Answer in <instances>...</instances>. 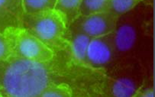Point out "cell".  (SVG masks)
<instances>
[{
	"label": "cell",
	"instance_id": "obj_14",
	"mask_svg": "<svg viewBox=\"0 0 155 97\" xmlns=\"http://www.w3.org/2000/svg\"><path fill=\"white\" fill-rule=\"evenodd\" d=\"M109 0H82L80 15L107 12Z\"/></svg>",
	"mask_w": 155,
	"mask_h": 97
},
{
	"label": "cell",
	"instance_id": "obj_2",
	"mask_svg": "<svg viewBox=\"0 0 155 97\" xmlns=\"http://www.w3.org/2000/svg\"><path fill=\"white\" fill-rule=\"evenodd\" d=\"M144 84V70L137 58L122 60L103 71L102 96L135 97Z\"/></svg>",
	"mask_w": 155,
	"mask_h": 97
},
{
	"label": "cell",
	"instance_id": "obj_7",
	"mask_svg": "<svg viewBox=\"0 0 155 97\" xmlns=\"http://www.w3.org/2000/svg\"><path fill=\"white\" fill-rule=\"evenodd\" d=\"M118 17L108 12L79 15L69 26V29L80 31L91 38L103 36L115 30Z\"/></svg>",
	"mask_w": 155,
	"mask_h": 97
},
{
	"label": "cell",
	"instance_id": "obj_8",
	"mask_svg": "<svg viewBox=\"0 0 155 97\" xmlns=\"http://www.w3.org/2000/svg\"><path fill=\"white\" fill-rule=\"evenodd\" d=\"M22 0H0V33L22 27Z\"/></svg>",
	"mask_w": 155,
	"mask_h": 97
},
{
	"label": "cell",
	"instance_id": "obj_4",
	"mask_svg": "<svg viewBox=\"0 0 155 97\" xmlns=\"http://www.w3.org/2000/svg\"><path fill=\"white\" fill-rule=\"evenodd\" d=\"M143 25L141 15L133 9L118 17L112 32L116 62L136 58L135 54L141 43Z\"/></svg>",
	"mask_w": 155,
	"mask_h": 97
},
{
	"label": "cell",
	"instance_id": "obj_15",
	"mask_svg": "<svg viewBox=\"0 0 155 97\" xmlns=\"http://www.w3.org/2000/svg\"><path fill=\"white\" fill-rule=\"evenodd\" d=\"M13 54L12 42L6 33H0V61L6 60Z\"/></svg>",
	"mask_w": 155,
	"mask_h": 97
},
{
	"label": "cell",
	"instance_id": "obj_5",
	"mask_svg": "<svg viewBox=\"0 0 155 97\" xmlns=\"http://www.w3.org/2000/svg\"><path fill=\"white\" fill-rule=\"evenodd\" d=\"M5 33L12 42L14 55L39 63L48 62L56 55L58 51L51 49L25 28H11Z\"/></svg>",
	"mask_w": 155,
	"mask_h": 97
},
{
	"label": "cell",
	"instance_id": "obj_3",
	"mask_svg": "<svg viewBox=\"0 0 155 97\" xmlns=\"http://www.w3.org/2000/svg\"><path fill=\"white\" fill-rule=\"evenodd\" d=\"M22 28L33 34L54 51H70L68 28L62 16L54 9L24 14Z\"/></svg>",
	"mask_w": 155,
	"mask_h": 97
},
{
	"label": "cell",
	"instance_id": "obj_11",
	"mask_svg": "<svg viewBox=\"0 0 155 97\" xmlns=\"http://www.w3.org/2000/svg\"><path fill=\"white\" fill-rule=\"evenodd\" d=\"M73 84L69 83H53L47 86L41 93L40 97H71L77 95Z\"/></svg>",
	"mask_w": 155,
	"mask_h": 97
},
{
	"label": "cell",
	"instance_id": "obj_1",
	"mask_svg": "<svg viewBox=\"0 0 155 97\" xmlns=\"http://www.w3.org/2000/svg\"><path fill=\"white\" fill-rule=\"evenodd\" d=\"M102 78V72L81 64L64 50L57 51L54 59L45 63L12 54L0 61V95L40 97L48 86L64 82L97 95Z\"/></svg>",
	"mask_w": 155,
	"mask_h": 97
},
{
	"label": "cell",
	"instance_id": "obj_16",
	"mask_svg": "<svg viewBox=\"0 0 155 97\" xmlns=\"http://www.w3.org/2000/svg\"><path fill=\"white\" fill-rule=\"evenodd\" d=\"M154 96V88L153 86H145L144 84L136 94L135 97H153Z\"/></svg>",
	"mask_w": 155,
	"mask_h": 97
},
{
	"label": "cell",
	"instance_id": "obj_9",
	"mask_svg": "<svg viewBox=\"0 0 155 97\" xmlns=\"http://www.w3.org/2000/svg\"><path fill=\"white\" fill-rule=\"evenodd\" d=\"M92 38L80 31L68 28L69 48L73 57L81 64L87 66V54Z\"/></svg>",
	"mask_w": 155,
	"mask_h": 97
},
{
	"label": "cell",
	"instance_id": "obj_13",
	"mask_svg": "<svg viewBox=\"0 0 155 97\" xmlns=\"http://www.w3.org/2000/svg\"><path fill=\"white\" fill-rule=\"evenodd\" d=\"M57 0H22L25 14H33L54 9Z\"/></svg>",
	"mask_w": 155,
	"mask_h": 97
},
{
	"label": "cell",
	"instance_id": "obj_6",
	"mask_svg": "<svg viewBox=\"0 0 155 97\" xmlns=\"http://www.w3.org/2000/svg\"><path fill=\"white\" fill-rule=\"evenodd\" d=\"M116 63L112 33L92 38L87 54V66L104 71Z\"/></svg>",
	"mask_w": 155,
	"mask_h": 97
},
{
	"label": "cell",
	"instance_id": "obj_10",
	"mask_svg": "<svg viewBox=\"0 0 155 97\" xmlns=\"http://www.w3.org/2000/svg\"><path fill=\"white\" fill-rule=\"evenodd\" d=\"M81 3L82 0H57L54 10L62 16L67 28L80 15Z\"/></svg>",
	"mask_w": 155,
	"mask_h": 97
},
{
	"label": "cell",
	"instance_id": "obj_12",
	"mask_svg": "<svg viewBox=\"0 0 155 97\" xmlns=\"http://www.w3.org/2000/svg\"><path fill=\"white\" fill-rule=\"evenodd\" d=\"M143 0H109L108 12L119 17L134 9Z\"/></svg>",
	"mask_w": 155,
	"mask_h": 97
},
{
	"label": "cell",
	"instance_id": "obj_17",
	"mask_svg": "<svg viewBox=\"0 0 155 97\" xmlns=\"http://www.w3.org/2000/svg\"><path fill=\"white\" fill-rule=\"evenodd\" d=\"M0 97H1V95H0Z\"/></svg>",
	"mask_w": 155,
	"mask_h": 97
}]
</instances>
